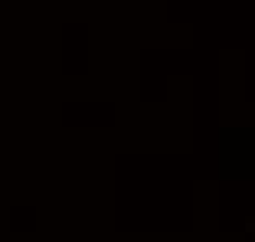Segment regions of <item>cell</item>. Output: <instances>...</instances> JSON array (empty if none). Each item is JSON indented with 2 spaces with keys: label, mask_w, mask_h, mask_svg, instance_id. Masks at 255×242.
<instances>
[{
  "label": "cell",
  "mask_w": 255,
  "mask_h": 242,
  "mask_svg": "<svg viewBox=\"0 0 255 242\" xmlns=\"http://www.w3.org/2000/svg\"><path fill=\"white\" fill-rule=\"evenodd\" d=\"M246 233L252 236V242H255V216H252V220H246Z\"/></svg>",
  "instance_id": "6da1fadb"
}]
</instances>
